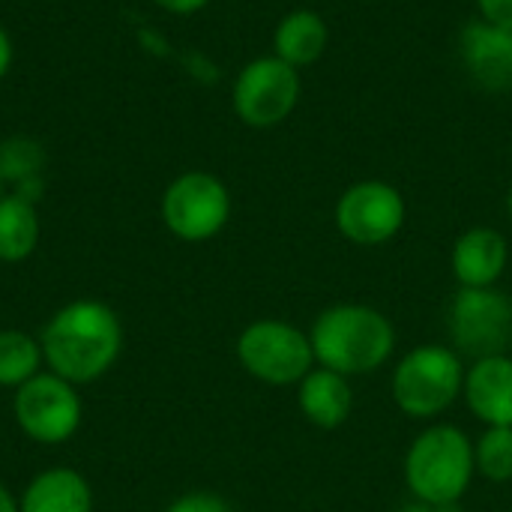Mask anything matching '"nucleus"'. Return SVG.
I'll use <instances>...</instances> for the list:
<instances>
[{"instance_id": "f257e3e1", "label": "nucleus", "mask_w": 512, "mask_h": 512, "mask_svg": "<svg viewBox=\"0 0 512 512\" xmlns=\"http://www.w3.org/2000/svg\"><path fill=\"white\" fill-rule=\"evenodd\" d=\"M39 345L48 372L75 387L93 384L117 363L123 327L111 306L99 300H75L51 315Z\"/></svg>"}, {"instance_id": "f03ea898", "label": "nucleus", "mask_w": 512, "mask_h": 512, "mask_svg": "<svg viewBox=\"0 0 512 512\" xmlns=\"http://www.w3.org/2000/svg\"><path fill=\"white\" fill-rule=\"evenodd\" d=\"M309 339L315 363L345 378L381 369L396 348L393 321L363 303H336L324 309L315 318Z\"/></svg>"}, {"instance_id": "7ed1b4c3", "label": "nucleus", "mask_w": 512, "mask_h": 512, "mask_svg": "<svg viewBox=\"0 0 512 512\" xmlns=\"http://www.w3.org/2000/svg\"><path fill=\"white\" fill-rule=\"evenodd\" d=\"M474 474V444L456 426L426 429L405 453V483L417 501L459 504Z\"/></svg>"}, {"instance_id": "20e7f679", "label": "nucleus", "mask_w": 512, "mask_h": 512, "mask_svg": "<svg viewBox=\"0 0 512 512\" xmlns=\"http://www.w3.org/2000/svg\"><path fill=\"white\" fill-rule=\"evenodd\" d=\"M462 390V357L444 345H420L408 351L393 372V399L411 420H432L444 414Z\"/></svg>"}, {"instance_id": "39448f33", "label": "nucleus", "mask_w": 512, "mask_h": 512, "mask_svg": "<svg viewBox=\"0 0 512 512\" xmlns=\"http://www.w3.org/2000/svg\"><path fill=\"white\" fill-rule=\"evenodd\" d=\"M447 333L459 357L486 360L512 348V297L501 288H459L447 306Z\"/></svg>"}, {"instance_id": "423d86ee", "label": "nucleus", "mask_w": 512, "mask_h": 512, "mask_svg": "<svg viewBox=\"0 0 512 512\" xmlns=\"http://www.w3.org/2000/svg\"><path fill=\"white\" fill-rule=\"evenodd\" d=\"M237 360L252 378L273 387L300 384L315 369V351L309 333L276 318L252 321L240 333Z\"/></svg>"}, {"instance_id": "0eeeda50", "label": "nucleus", "mask_w": 512, "mask_h": 512, "mask_svg": "<svg viewBox=\"0 0 512 512\" xmlns=\"http://www.w3.org/2000/svg\"><path fill=\"white\" fill-rule=\"evenodd\" d=\"M303 81L300 69L279 60L276 54H264L249 60L231 87V105L240 123L252 129H273L285 123L300 105Z\"/></svg>"}, {"instance_id": "6e6552de", "label": "nucleus", "mask_w": 512, "mask_h": 512, "mask_svg": "<svg viewBox=\"0 0 512 512\" xmlns=\"http://www.w3.org/2000/svg\"><path fill=\"white\" fill-rule=\"evenodd\" d=\"M159 213L177 240L204 243L228 225L231 192L210 171H186L165 186Z\"/></svg>"}, {"instance_id": "1a4fd4ad", "label": "nucleus", "mask_w": 512, "mask_h": 512, "mask_svg": "<svg viewBox=\"0 0 512 512\" xmlns=\"http://www.w3.org/2000/svg\"><path fill=\"white\" fill-rule=\"evenodd\" d=\"M12 414L18 429L36 444H63L69 441L84 417L81 396L75 384L63 381L54 372H39L15 390Z\"/></svg>"}, {"instance_id": "9d476101", "label": "nucleus", "mask_w": 512, "mask_h": 512, "mask_svg": "<svg viewBox=\"0 0 512 512\" xmlns=\"http://www.w3.org/2000/svg\"><path fill=\"white\" fill-rule=\"evenodd\" d=\"M408 207L402 192L387 180H360L351 183L333 210L336 228L345 240L357 246L390 243L405 225Z\"/></svg>"}, {"instance_id": "9b49d317", "label": "nucleus", "mask_w": 512, "mask_h": 512, "mask_svg": "<svg viewBox=\"0 0 512 512\" xmlns=\"http://www.w3.org/2000/svg\"><path fill=\"white\" fill-rule=\"evenodd\" d=\"M459 60L471 81L489 93L512 90V30L495 27L483 18L459 30Z\"/></svg>"}, {"instance_id": "f8f14e48", "label": "nucleus", "mask_w": 512, "mask_h": 512, "mask_svg": "<svg viewBox=\"0 0 512 512\" xmlns=\"http://www.w3.org/2000/svg\"><path fill=\"white\" fill-rule=\"evenodd\" d=\"M510 261L507 237L495 228L477 225L459 234L453 243V276L459 288H492L504 276Z\"/></svg>"}, {"instance_id": "ddd939ff", "label": "nucleus", "mask_w": 512, "mask_h": 512, "mask_svg": "<svg viewBox=\"0 0 512 512\" xmlns=\"http://www.w3.org/2000/svg\"><path fill=\"white\" fill-rule=\"evenodd\" d=\"M465 402L477 420L486 426H510L512 429V357H486L474 360L465 372Z\"/></svg>"}, {"instance_id": "4468645a", "label": "nucleus", "mask_w": 512, "mask_h": 512, "mask_svg": "<svg viewBox=\"0 0 512 512\" xmlns=\"http://www.w3.org/2000/svg\"><path fill=\"white\" fill-rule=\"evenodd\" d=\"M18 512H93V489L78 471L51 468L27 483Z\"/></svg>"}, {"instance_id": "2eb2a0df", "label": "nucleus", "mask_w": 512, "mask_h": 512, "mask_svg": "<svg viewBox=\"0 0 512 512\" xmlns=\"http://www.w3.org/2000/svg\"><path fill=\"white\" fill-rule=\"evenodd\" d=\"M330 42V27L315 9H291L273 30V54L294 69L312 66L324 57Z\"/></svg>"}, {"instance_id": "dca6fc26", "label": "nucleus", "mask_w": 512, "mask_h": 512, "mask_svg": "<svg viewBox=\"0 0 512 512\" xmlns=\"http://www.w3.org/2000/svg\"><path fill=\"white\" fill-rule=\"evenodd\" d=\"M303 417L318 429H339L351 417V387L348 378L333 369H312L297 390Z\"/></svg>"}, {"instance_id": "f3484780", "label": "nucleus", "mask_w": 512, "mask_h": 512, "mask_svg": "<svg viewBox=\"0 0 512 512\" xmlns=\"http://www.w3.org/2000/svg\"><path fill=\"white\" fill-rule=\"evenodd\" d=\"M42 237L39 210L18 192H6L0 198V264L27 261Z\"/></svg>"}, {"instance_id": "a211bd4d", "label": "nucleus", "mask_w": 512, "mask_h": 512, "mask_svg": "<svg viewBox=\"0 0 512 512\" xmlns=\"http://www.w3.org/2000/svg\"><path fill=\"white\" fill-rule=\"evenodd\" d=\"M42 345L30 333L0 330V387L18 390L42 372Z\"/></svg>"}, {"instance_id": "6ab92c4d", "label": "nucleus", "mask_w": 512, "mask_h": 512, "mask_svg": "<svg viewBox=\"0 0 512 512\" xmlns=\"http://www.w3.org/2000/svg\"><path fill=\"white\" fill-rule=\"evenodd\" d=\"M45 165V150L39 147V141L24 138V135H12L6 141H0V177L3 183H12L15 189L24 183L39 180Z\"/></svg>"}, {"instance_id": "aec40b11", "label": "nucleus", "mask_w": 512, "mask_h": 512, "mask_svg": "<svg viewBox=\"0 0 512 512\" xmlns=\"http://www.w3.org/2000/svg\"><path fill=\"white\" fill-rule=\"evenodd\" d=\"M474 465L477 474H483L492 483H510L512 480V429L510 426H489L477 447H474Z\"/></svg>"}, {"instance_id": "412c9836", "label": "nucleus", "mask_w": 512, "mask_h": 512, "mask_svg": "<svg viewBox=\"0 0 512 512\" xmlns=\"http://www.w3.org/2000/svg\"><path fill=\"white\" fill-rule=\"evenodd\" d=\"M168 512H234L231 504L222 498V495H213V492H189V495H180Z\"/></svg>"}, {"instance_id": "4be33fe9", "label": "nucleus", "mask_w": 512, "mask_h": 512, "mask_svg": "<svg viewBox=\"0 0 512 512\" xmlns=\"http://www.w3.org/2000/svg\"><path fill=\"white\" fill-rule=\"evenodd\" d=\"M477 12L483 21L512 30V0H477Z\"/></svg>"}, {"instance_id": "5701e85b", "label": "nucleus", "mask_w": 512, "mask_h": 512, "mask_svg": "<svg viewBox=\"0 0 512 512\" xmlns=\"http://www.w3.org/2000/svg\"><path fill=\"white\" fill-rule=\"evenodd\" d=\"M159 9L171 12V15H195L201 12L210 0H153Z\"/></svg>"}, {"instance_id": "b1692460", "label": "nucleus", "mask_w": 512, "mask_h": 512, "mask_svg": "<svg viewBox=\"0 0 512 512\" xmlns=\"http://www.w3.org/2000/svg\"><path fill=\"white\" fill-rule=\"evenodd\" d=\"M12 60H15V45H12V36L6 33V27L0 24V81L9 75L12 69Z\"/></svg>"}, {"instance_id": "393cba45", "label": "nucleus", "mask_w": 512, "mask_h": 512, "mask_svg": "<svg viewBox=\"0 0 512 512\" xmlns=\"http://www.w3.org/2000/svg\"><path fill=\"white\" fill-rule=\"evenodd\" d=\"M399 512H462L459 504H429V501H411V504H405Z\"/></svg>"}, {"instance_id": "a878e982", "label": "nucleus", "mask_w": 512, "mask_h": 512, "mask_svg": "<svg viewBox=\"0 0 512 512\" xmlns=\"http://www.w3.org/2000/svg\"><path fill=\"white\" fill-rule=\"evenodd\" d=\"M0 512H18V501H15V495L0 483Z\"/></svg>"}, {"instance_id": "bb28decb", "label": "nucleus", "mask_w": 512, "mask_h": 512, "mask_svg": "<svg viewBox=\"0 0 512 512\" xmlns=\"http://www.w3.org/2000/svg\"><path fill=\"white\" fill-rule=\"evenodd\" d=\"M507 213H510V219H512V186H510V195H507Z\"/></svg>"}, {"instance_id": "cd10ccee", "label": "nucleus", "mask_w": 512, "mask_h": 512, "mask_svg": "<svg viewBox=\"0 0 512 512\" xmlns=\"http://www.w3.org/2000/svg\"><path fill=\"white\" fill-rule=\"evenodd\" d=\"M6 195V183H3V177H0V198Z\"/></svg>"}]
</instances>
